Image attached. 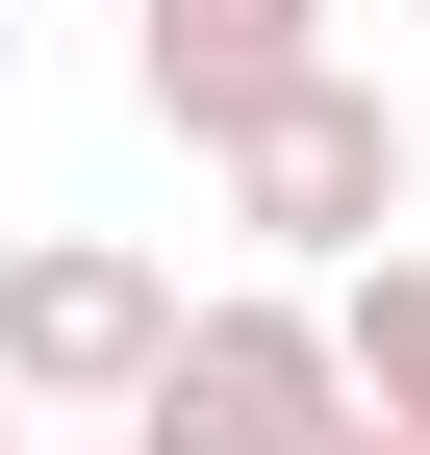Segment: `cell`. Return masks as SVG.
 Returning a JSON list of instances; mask_svg holds the SVG:
<instances>
[{"label":"cell","instance_id":"ba28073f","mask_svg":"<svg viewBox=\"0 0 430 455\" xmlns=\"http://www.w3.org/2000/svg\"><path fill=\"white\" fill-rule=\"evenodd\" d=\"M354 455H405V430H354Z\"/></svg>","mask_w":430,"mask_h":455},{"label":"cell","instance_id":"7a4b0ae2","mask_svg":"<svg viewBox=\"0 0 430 455\" xmlns=\"http://www.w3.org/2000/svg\"><path fill=\"white\" fill-rule=\"evenodd\" d=\"M380 405H354V329H330V278H203V329H178V379L127 405V455H354Z\"/></svg>","mask_w":430,"mask_h":455},{"label":"cell","instance_id":"9c48e42d","mask_svg":"<svg viewBox=\"0 0 430 455\" xmlns=\"http://www.w3.org/2000/svg\"><path fill=\"white\" fill-rule=\"evenodd\" d=\"M51 455H76V430H51Z\"/></svg>","mask_w":430,"mask_h":455},{"label":"cell","instance_id":"5b68a950","mask_svg":"<svg viewBox=\"0 0 430 455\" xmlns=\"http://www.w3.org/2000/svg\"><path fill=\"white\" fill-rule=\"evenodd\" d=\"M330 329H354V405L430 455V253H354V278H330Z\"/></svg>","mask_w":430,"mask_h":455},{"label":"cell","instance_id":"3957f363","mask_svg":"<svg viewBox=\"0 0 430 455\" xmlns=\"http://www.w3.org/2000/svg\"><path fill=\"white\" fill-rule=\"evenodd\" d=\"M178 253H127V228H26V253H0V379H26L51 430H127L152 379H178Z\"/></svg>","mask_w":430,"mask_h":455},{"label":"cell","instance_id":"8992f818","mask_svg":"<svg viewBox=\"0 0 430 455\" xmlns=\"http://www.w3.org/2000/svg\"><path fill=\"white\" fill-rule=\"evenodd\" d=\"M0 455H51V405H26V379H0Z\"/></svg>","mask_w":430,"mask_h":455},{"label":"cell","instance_id":"277c9868","mask_svg":"<svg viewBox=\"0 0 430 455\" xmlns=\"http://www.w3.org/2000/svg\"><path fill=\"white\" fill-rule=\"evenodd\" d=\"M127 76H152V127H178V152H228L253 101L330 76V0H127Z\"/></svg>","mask_w":430,"mask_h":455},{"label":"cell","instance_id":"6da1fadb","mask_svg":"<svg viewBox=\"0 0 430 455\" xmlns=\"http://www.w3.org/2000/svg\"><path fill=\"white\" fill-rule=\"evenodd\" d=\"M203 203L253 228V278H354V253H405V203H430V152H405V101L354 76H304V101H253L228 152H203Z\"/></svg>","mask_w":430,"mask_h":455},{"label":"cell","instance_id":"52a82bcc","mask_svg":"<svg viewBox=\"0 0 430 455\" xmlns=\"http://www.w3.org/2000/svg\"><path fill=\"white\" fill-rule=\"evenodd\" d=\"M0 76H26V0H0Z\"/></svg>","mask_w":430,"mask_h":455}]
</instances>
